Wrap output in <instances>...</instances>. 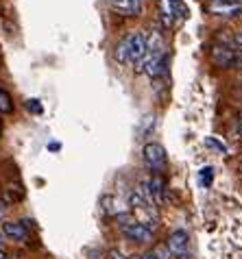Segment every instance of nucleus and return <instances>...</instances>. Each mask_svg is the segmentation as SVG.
<instances>
[{
    "mask_svg": "<svg viewBox=\"0 0 242 259\" xmlns=\"http://www.w3.org/2000/svg\"><path fill=\"white\" fill-rule=\"evenodd\" d=\"M212 179H214V168L205 165V168L198 172V181H201L203 188H210V185H212Z\"/></svg>",
    "mask_w": 242,
    "mask_h": 259,
    "instance_id": "nucleus-14",
    "label": "nucleus"
},
{
    "mask_svg": "<svg viewBox=\"0 0 242 259\" xmlns=\"http://www.w3.org/2000/svg\"><path fill=\"white\" fill-rule=\"evenodd\" d=\"M0 259H7V253H5V248H0Z\"/></svg>",
    "mask_w": 242,
    "mask_h": 259,
    "instance_id": "nucleus-21",
    "label": "nucleus"
},
{
    "mask_svg": "<svg viewBox=\"0 0 242 259\" xmlns=\"http://www.w3.org/2000/svg\"><path fill=\"white\" fill-rule=\"evenodd\" d=\"M0 113H5V116H9L13 113V98L7 90L0 88Z\"/></svg>",
    "mask_w": 242,
    "mask_h": 259,
    "instance_id": "nucleus-13",
    "label": "nucleus"
},
{
    "mask_svg": "<svg viewBox=\"0 0 242 259\" xmlns=\"http://www.w3.org/2000/svg\"><path fill=\"white\" fill-rule=\"evenodd\" d=\"M233 46H238L242 50V33H236L233 35Z\"/></svg>",
    "mask_w": 242,
    "mask_h": 259,
    "instance_id": "nucleus-18",
    "label": "nucleus"
},
{
    "mask_svg": "<svg viewBox=\"0 0 242 259\" xmlns=\"http://www.w3.org/2000/svg\"><path fill=\"white\" fill-rule=\"evenodd\" d=\"M166 248L170 250V255L173 257H179V259H186L188 253H190V237L186 231H175L170 233L168 242H166Z\"/></svg>",
    "mask_w": 242,
    "mask_h": 259,
    "instance_id": "nucleus-3",
    "label": "nucleus"
},
{
    "mask_svg": "<svg viewBox=\"0 0 242 259\" xmlns=\"http://www.w3.org/2000/svg\"><path fill=\"white\" fill-rule=\"evenodd\" d=\"M238 128H240V133H242V118H240V122H238Z\"/></svg>",
    "mask_w": 242,
    "mask_h": 259,
    "instance_id": "nucleus-22",
    "label": "nucleus"
},
{
    "mask_svg": "<svg viewBox=\"0 0 242 259\" xmlns=\"http://www.w3.org/2000/svg\"><path fill=\"white\" fill-rule=\"evenodd\" d=\"M240 83H242V78H240Z\"/></svg>",
    "mask_w": 242,
    "mask_h": 259,
    "instance_id": "nucleus-24",
    "label": "nucleus"
},
{
    "mask_svg": "<svg viewBox=\"0 0 242 259\" xmlns=\"http://www.w3.org/2000/svg\"><path fill=\"white\" fill-rule=\"evenodd\" d=\"M159 20L164 26H173L175 22V0H159Z\"/></svg>",
    "mask_w": 242,
    "mask_h": 259,
    "instance_id": "nucleus-10",
    "label": "nucleus"
},
{
    "mask_svg": "<svg viewBox=\"0 0 242 259\" xmlns=\"http://www.w3.org/2000/svg\"><path fill=\"white\" fill-rule=\"evenodd\" d=\"M0 233L13 242H26L28 240V231L22 222H3V225H0Z\"/></svg>",
    "mask_w": 242,
    "mask_h": 259,
    "instance_id": "nucleus-7",
    "label": "nucleus"
},
{
    "mask_svg": "<svg viewBox=\"0 0 242 259\" xmlns=\"http://www.w3.org/2000/svg\"><path fill=\"white\" fill-rule=\"evenodd\" d=\"M210 11L223 18H236L242 13V3H227V0H214L210 5Z\"/></svg>",
    "mask_w": 242,
    "mask_h": 259,
    "instance_id": "nucleus-6",
    "label": "nucleus"
},
{
    "mask_svg": "<svg viewBox=\"0 0 242 259\" xmlns=\"http://www.w3.org/2000/svg\"><path fill=\"white\" fill-rule=\"evenodd\" d=\"M153 257L155 259H170L173 255H170V250L166 246H157V248H155V253H153Z\"/></svg>",
    "mask_w": 242,
    "mask_h": 259,
    "instance_id": "nucleus-17",
    "label": "nucleus"
},
{
    "mask_svg": "<svg viewBox=\"0 0 242 259\" xmlns=\"http://www.w3.org/2000/svg\"><path fill=\"white\" fill-rule=\"evenodd\" d=\"M205 146L212 148V150H216V153H220V155L227 153V146L218 138H205Z\"/></svg>",
    "mask_w": 242,
    "mask_h": 259,
    "instance_id": "nucleus-15",
    "label": "nucleus"
},
{
    "mask_svg": "<svg viewBox=\"0 0 242 259\" xmlns=\"http://www.w3.org/2000/svg\"><path fill=\"white\" fill-rule=\"evenodd\" d=\"M5 213H7V203H5V200H0V220H3Z\"/></svg>",
    "mask_w": 242,
    "mask_h": 259,
    "instance_id": "nucleus-19",
    "label": "nucleus"
},
{
    "mask_svg": "<svg viewBox=\"0 0 242 259\" xmlns=\"http://www.w3.org/2000/svg\"><path fill=\"white\" fill-rule=\"evenodd\" d=\"M26 109L31 111V113H35V116H39V113L44 111V107H42V103H39V100L31 98V100H26Z\"/></svg>",
    "mask_w": 242,
    "mask_h": 259,
    "instance_id": "nucleus-16",
    "label": "nucleus"
},
{
    "mask_svg": "<svg viewBox=\"0 0 242 259\" xmlns=\"http://www.w3.org/2000/svg\"><path fill=\"white\" fill-rule=\"evenodd\" d=\"M146 50V33L135 31L129 35V63H140Z\"/></svg>",
    "mask_w": 242,
    "mask_h": 259,
    "instance_id": "nucleus-5",
    "label": "nucleus"
},
{
    "mask_svg": "<svg viewBox=\"0 0 242 259\" xmlns=\"http://www.w3.org/2000/svg\"><path fill=\"white\" fill-rule=\"evenodd\" d=\"M103 207H105V211H107L109 215H120V213H125V209H127V207H120L118 200L113 196H103Z\"/></svg>",
    "mask_w": 242,
    "mask_h": 259,
    "instance_id": "nucleus-12",
    "label": "nucleus"
},
{
    "mask_svg": "<svg viewBox=\"0 0 242 259\" xmlns=\"http://www.w3.org/2000/svg\"><path fill=\"white\" fill-rule=\"evenodd\" d=\"M113 57H116L118 63H129V37L118 41L116 50H113Z\"/></svg>",
    "mask_w": 242,
    "mask_h": 259,
    "instance_id": "nucleus-11",
    "label": "nucleus"
},
{
    "mask_svg": "<svg viewBox=\"0 0 242 259\" xmlns=\"http://www.w3.org/2000/svg\"><path fill=\"white\" fill-rule=\"evenodd\" d=\"M142 157H144V163L155 172V175L166 168V150H164L162 144H155V142L146 144V146L142 148Z\"/></svg>",
    "mask_w": 242,
    "mask_h": 259,
    "instance_id": "nucleus-2",
    "label": "nucleus"
},
{
    "mask_svg": "<svg viewBox=\"0 0 242 259\" xmlns=\"http://www.w3.org/2000/svg\"><path fill=\"white\" fill-rule=\"evenodd\" d=\"M113 9L125 13V16H140L142 11V0H111Z\"/></svg>",
    "mask_w": 242,
    "mask_h": 259,
    "instance_id": "nucleus-8",
    "label": "nucleus"
},
{
    "mask_svg": "<svg viewBox=\"0 0 242 259\" xmlns=\"http://www.w3.org/2000/svg\"><path fill=\"white\" fill-rule=\"evenodd\" d=\"M0 242H3V233H0Z\"/></svg>",
    "mask_w": 242,
    "mask_h": 259,
    "instance_id": "nucleus-23",
    "label": "nucleus"
},
{
    "mask_svg": "<svg viewBox=\"0 0 242 259\" xmlns=\"http://www.w3.org/2000/svg\"><path fill=\"white\" fill-rule=\"evenodd\" d=\"M240 53L242 50H236L231 46H216L214 50H212V59H214V63L220 68H233Z\"/></svg>",
    "mask_w": 242,
    "mask_h": 259,
    "instance_id": "nucleus-4",
    "label": "nucleus"
},
{
    "mask_svg": "<svg viewBox=\"0 0 242 259\" xmlns=\"http://www.w3.org/2000/svg\"><path fill=\"white\" fill-rule=\"evenodd\" d=\"M140 259H155V257H153V253H148V255H142Z\"/></svg>",
    "mask_w": 242,
    "mask_h": 259,
    "instance_id": "nucleus-20",
    "label": "nucleus"
},
{
    "mask_svg": "<svg viewBox=\"0 0 242 259\" xmlns=\"http://www.w3.org/2000/svg\"><path fill=\"white\" fill-rule=\"evenodd\" d=\"M146 188H148V194H151V200H153V205H162L164 203V181H162V177L159 175H153V179L146 183Z\"/></svg>",
    "mask_w": 242,
    "mask_h": 259,
    "instance_id": "nucleus-9",
    "label": "nucleus"
},
{
    "mask_svg": "<svg viewBox=\"0 0 242 259\" xmlns=\"http://www.w3.org/2000/svg\"><path fill=\"white\" fill-rule=\"evenodd\" d=\"M116 218L123 222V231H125V235L129 237V240L138 242V244H144V242H151V240H153V233H155V231H153L151 227L142 225V222H138V220L127 218L125 213L116 215Z\"/></svg>",
    "mask_w": 242,
    "mask_h": 259,
    "instance_id": "nucleus-1",
    "label": "nucleus"
}]
</instances>
